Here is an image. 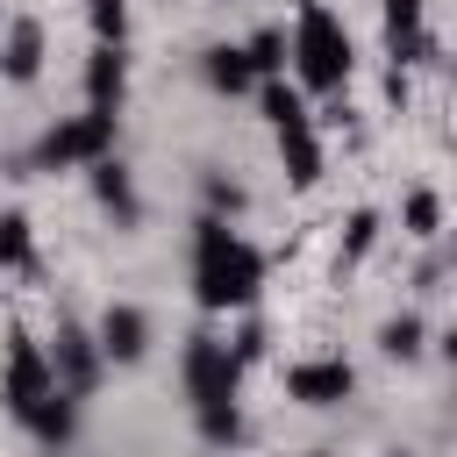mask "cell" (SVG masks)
Here are the masks:
<instances>
[{"mask_svg":"<svg viewBox=\"0 0 457 457\" xmlns=\"http://www.w3.org/2000/svg\"><path fill=\"white\" fill-rule=\"evenodd\" d=\"M286 57H293V79L300 93H343L350 86V29L321 7V0H300L293 7V36H286Z\"/></svg>","mask_w":457,"mask_h":457,"instance_id":"cell-4","label":"cell"},{"mask_svg":"<svg viewBox=\"0 0 457 457\" xmlns=\"http://www.w3.org/2000/svg\"><path fill=\"white\" fill-rule=\"evenodd\" d=\"M314 457H328V450H314Z\"/></svg>","mask_w":457,"mask_h":457,"instance_id":"cell-24","label":"cell"},{"mask_svg":"<svg viewBox=\"0 0 457 457\" xmlns=\"http://www.w3.org/2000/svg\"><path fill=\"white\" fill-rule=\"evenodd\" d=\"M43 350H50V371H57V386H64L71 400H86V393L100 386V371H107V357H100V343H93L86 321H57V336H50Z\"/></svg>","mask_w":457,"mask_h":457,"instance_id":"cell-6","label":"cell"},{"mask_svg":"<svg viewBox=\"0 0 457 457\" xmlns=\"http://www.w3.org/2000/svg\"><path fill=\"white\" fill-rule=\"evenodd\" d=\"M378 350H386L393 364H414V357L428 350V328H421V314H393V321L378 328Z\"/></svg>","mask_w":457,"mask_h":457,"instance_id":"cell-15","label":"cell"},{"mask_svg":"<svg viewBox=\"0 0 457 457\" xmlns=\"http://www.w3.org/2000/svg\"><path fill=\"white\" fill-rule=\"evenodd\" d=\"M0 71H7L14 86H29V79L43 71V21H29V14H21V21L7 29V50H0Z\"/></svg>","mask_w":457,"mask_h":457,"instance_id":"cell-13","label":"cell"},{"mask_svg":"<svg viewBox=\"0 0 457 457\" xmlns=\"http://www.w3.org/2000/svg\"><path fill=\"white\" fill-rule=\"evenodd\" d=\"M86 179H93V200H100L121 228H136V214H143V207H136V186H129L121 157H114V150H107V157H93V164H86Z\"/></svg>","mask_w":457,"mask_h":457,"instance_id":"cell-12","label":"cell"},{"mask_svg":"<svg viewBox=\"0 0 457 457\" xmlns=\"http://www.w3.org/2000/svg\"><path fill=\"white\" fill-rule=\"evenodd\" d=\"M86 21H93V43H121L129 36V0H86Z\"/></svg>","mask_w":457,"mask_h":457,"instance_id":"cell-20","label":"cell"},{"mask_svg":"<svg viewBox=\"0 0 457 457\" xmlns=\"http://www.w3.org/2000/svg\"><path fill=\"white\" fill-rule=\"evenodd\" d=\"M278 164H286L293 186H321V136H314V114L278 121Z\"/></svg>","mask_w":457,"mask_h":457,"instance_id":"cell-10","label":"cell"},{"mask_svg":"<svg viewBox=\"0 0 457 457\" xmlns=\"http://www.w3.org/2000/svg\"><path fill=\"white\" fill-rule=\"evenodd\" d=\"M371 243H378V214H371V207H357V214H350V221H343V257H350V264H357V257H364V250H371Z\"/></svg>","mask_w":457,"mask_h":457,"instance_id":"cell-22","label":"cell"},{"mask_svg":"<svg viewBox=\"0 0 457 457\" xmlns=\"http://www.w3.org/2000/svg\"><path fill=\"white\" fill-rule=\"evenodd\" d=\"M257 286H264L257 243H243L221 214H200L193 221V300L207 314H228V307H250Z\"/></svg>","mask_w":457,"mask_h":457,"instance_id":"cell-2","label":"cell"},{"mask_svg":"<svg viewBox=\"0 0 457 457\" xmlns=\"http://www.w3.org/2000/svg\"><path fill=\"white\" fill-rule=\"evenodd\" d=\"M257 100H264V121H271V129L293 121V114H307V100H300V86H286V71H278V79H257Z\"/></svg>","mask_w":457,"mask_h":457,"instance_id":"cell-17","label":"cell"},{"mask_svg":"<svg viewBox=\"0 0 457 457\" xmlns=\"http://www.w3.org/2000/svg\"><path fill=\"white\" fill-rule=\"evenodd\" d=\"M7 264H36V236H29V214H0V271Z\"/></svg>","mask_w":457,"mask_h":457,"instance_id":"cell-19","label":"cell"},{"mask_svg":"<svg viewBox=\"0 0 457 457\" xmlns=\"http://www.w3.org/2000/svg\"><path fill=\"white\" fill-rule=\"evenodd\" d=\"M286 393H293L300 407H343V400L357 393V371H350L343 357H307V364L286 371Z\"/></svg>","mask_w":457,"mask_h":457,"instance_id":"cell-8","label":"cell"},{"mask_svg":"<svg viewBox=\"0 0 457 457\" xmlns=\"http://www.w3.org/2000/svg\"><path fill=\"white\" fill-rule=\"evenodd\" d=\"M264 343H271V336H264V321H243V328H236V343H228V357H236V364H257V357H264Z\"/></svg>","mask_w":457,"mask_h":457,"instance_id":"cell-23","label":"cell"},{"mask_svg":"<svg viewBox=\"0 0 457 457\" xmlns=\"http://www.w3.org/2000/svg\"><path fill=\"white\" fill-rule=\"evenodd\" d=\"M400 228H407V236H421V243H428V236H443V200H436V193H407Z\"/></svg>","mask_w":457,"mask_h":457,"instance_id":"cell-18","label":"cell"},{"mask_svg":"<svg viewBox=\"0 0 457 457\" xmlns=\"http://www.w3.org/2000/svg\"><path fill=\"white\" fill-rule=\"evenodd\" d=\"M243 64H250V79H278L286 71V29H257L243 43Z\"/></svg>","mask_w":457,"mask_h":457,"instance_id":"cell-16","label":"cell"},{"mask_svg":"<svg viewBox=\"0 0 457 457\" xmlns=\"http://www.w3.org/2000/svg\"><path fill=\"white\" fill-rule=\"evenodd\" d=\"M236 393H243V364L228 357L221 336L193 328V336H186V400H193V428H200V443L228 450V443L243 436V407H236Z\"/></svg>","mask_w":457,"mask_h":457,"instance_id":"cell-3","label":"cell"},{"mask_svg":"<svg viewBox=\"0 0 457 457\" xmlns=\"http://www.w3.org/2000/svg\"><path fill=\"white\" fill-rule=\"evenodd\" d=\"M93 343H100V357H107V364H136V357L150 350V314H143V307H129V300H114V307L100 314Z\"/></svg>","mask_w":457,"mask_h":457,"instance_id":"cell-9","label":"cell"},{"mask_svg":"<svg viewBox=\"0 0 457 457\" xmlns=\"http://www.w3.org/2000/svg\"><path fill=\"white\" fill-rule=\"evenodd\" d=\"M0 400H7V414L36 436V450H50V457L79 436V400L57 386L50 350H43L29 328H14V336H7V378H0Z\"/></svg>","mask_w":457,"mask_h":457,"instance_id":"cell-1","label":"cell"},{"mask_svg":"<svg viewBox=\"0 0 457 457\" xmlns=\"http://www.w3.org/2000/svg\"><path fill=\"white\" fill-rule=\"evenodd\" d=\"M121 93H129V57H121V43H93V57H86V107H114V114H121Z\"/></svg>","mask_w":457,"mask_h":457,"instance_id":"cell-11","label":"cell"},{"mask_svg":"<svg viewBox=\"0 0 457 457\" xmlns=\"http://www.w3.org/2000/svg\"><path fill=\"white\" fill-rule=\"evenodd\" d=\"M200 200H207V214H221V221H236V214H243V186H236V179H221V171H207V179H200Z\"/></svg>","mask_w":457,"mask_h":457,"instance_id":"cell-21","label":"cell"},{"mask_svg":"<svg viewBox=\"0 0 457 457\" xmlns=\"http://www.w3.org/2000/svg\"><path fill=\"white\" fill-rule=\"evenodd\" d=\"M200 79H207L214 93H250V86H257L250 64H243V43H214V50L200 57Z\"/></svg>","mask_w":457,"mask_h":457,"instance_id":"cell-14","label":"cell"},{"mask_svg":"<svg viewBox=\"0 0 457 457\" xmlns=\"http://www.w3.org/2000/svg\"><path fill=\"white\" fill-rule=\"evenodd\" d=\"M378 29L393 64H436V36H428V0H378Z\"/></svg>","mask_w":457,"mask_h":457,"instance_id":"cell-7","label":"cell"},{"mask_svg":"<svg viewBox=\"0 0 457 457\" xmlns=\"http://www.w3.org/2000/svg\"><path fill=\"white\" fill-rule=\"evenodd\" d=\"M114 129H121V114H114V107H86V114H71V121H57V129H43V136H36L29 171H86L93 157H107V150H114Z\"/></svg>","mask_w":457,"mask_h":457,"instance_id":"cell-5","label":"cell"}]
</instances>
